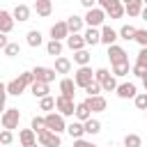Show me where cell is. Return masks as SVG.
Segmentation results:
<instances>
[{"mask_svg":"<svg viewBox=\"0 0 147 147\" xmlns=\"http://www.w3.org/2000/svg\"><path fill=\"white\" fill-rule=\"evenodd\" d=\"M55 108H57V113H60V115H64V117H71V115H76L74 99H69V96H64V94H60V96L55 99Z\"/></svg>","mask_w":147,"mask_h":147,"instance_id":"8992f818","label":"cell"},{"mask_svg":"<svg viewBox=\"0 0 147 147\" xmlns=\"http://www.w3.org/2000/svg\"><path fill=\"white\" fill-rule=\"evenodd\" d=\"M136 32H138V28H133V25H122L119 28V39H136Z\"/></svg>","mask_w":147,"mask_h":147,"instance_id":"4dcf8cb0","label":"cell"},{"mask_svg":"<svg viewBox=\"0 0 147 147\" xmlns=\"http://www.w3.org/2000/svg\"><path fill=\"white\" fill-rule=\"evenodd\" d=\"M136 64H140L142 69H147V46L140 48V53H138V57H136Z\"/></svg>","mask_w":147,"mask_h":147,"instance_id":"b9f144b4","label":"cell"},{"mask_svg":"<svg viewBox=\"0 0 147 147\" xmlns=\"http://www.w3.org/2000/svg\"><path fill=\"white\" fill-rule=\"evenodd\" d=\"M18 122H21L18 108H5V113H2V117H0L2 129H18Z\"/></svg>","mask_w":147,"mask_h":147,"instance_id":"3957f363","label":"cell"},{"mask_svg":"<svg viewBox=\"0 0 147 147\" xmlns=\"http://www.w3.org/2000/svg\"><path fill=\"white\" fill-rule=\"evenodd\" d=\"M83 23H85V18H80V16H76V14L67 18V25H69V32H71V34H74V32H80V30H83Z\"/></svg>","mask_w":147,"mask_h":147,"instance_id":"d4e9b609","label":"cell"},{"mask_svg":"<svg viewBox=\"0 0 147 147\" xmlns=\"http://www.w3.org/2000/svg\"><path fill=\"white\" fill-rule=\"evenodd\" d=\"M101 87H103V92H117V80H115V76H110L106 83H101Z\"/></svg>","mask_w":147,"mask_h":147,"instance_id":"f35d334b","label":"cell"},{"mask_svg":"<svg viewBox=\"0 0 147 147\" xmlns=\"http://www.w3.org/2000/svg\"><path fill=\"white\" fill-rule=\"evenodd\" d=\"M48 85H51V83H41V80H34V83L30 85V92H32L34 96L44 99V96H48Z\"/></svg>","mask_w":147,"mask_h":147,"instance_id":"ffe728a7","label":"cell"},{"mask_svg":"<svg viewBox=\"0 0 147 147\" xmlns=\"http://www.w3.org/2000/svg\"><path fill=\"white\" fill-rule=\"evenodd\" d=\"M124 147H142V138H140L138 133H126Z\"/></svg>","mask_w":147,"mask_h":147,"instance_id":"1f68e13d","label":"cell"},{"mask_svg":"<svg viewBox=\"0 0 147 147\" xmlns=\"http://www.w3.org/2000/svg\"><path fill=\"white\" fill-rule=\"evenodd\" d=\"M11 14H14V18H16V21H21V23H23V21H30V7H28V5H23V2H21V5H16Z\"/></svg>","mask_w":147,"mask_h":147,"instance_id":"7402d4cb","label":"cell"},{"mask_svg":"<svg viewBox=\"0 0 147 147\" xmlns=\"http://www.w3.org/2000/svg\"><path fill=\"white\" fill-rule=\"evenodd\" d=\"M136 94H138L136 83H122V85H117V96L119 99H136Z\"/></svg>","mask_w":147,"mask_h":147,"instance_id":"5bb4252c","label":"cell"},{"mask_svg":"<svg viewBox=\"0 0 147 147\" xmlns=\"http://www.w3.org/2000/svg\"><path fill=\"white\" fill-rule=\"evenodd\" d=\"M76 80L74 78H62L60 80V92L64 94V96H69V99H74V94H76Z\"/></svg>","mask_w":147,"mask_h":147,"instance_id":"ac0fdd59","label":"cell"},{"mask_svg":"<svg viewBox=\"0 0 147 147\" xmlns=\"http://www.w3.org/2000/svg\"><path fill=\"white\" fill-rule=\"evenodd\" d=\"M34 11H37V16L48 18L51 11H53V0H37L34 2Z\"/></svg>","mask_w":147,"mask_h":147,"instance_id":"e0dca14e","label":"cell"},{"mask_svg":"<svg viewBox=\"0 0 147 147\" xmlns=\"http://www.w3.org/2000/svg\"><path fill=\"white\" fill-rule=\"evenodd\" d=\"M74 147H92V142H87V140H83V138H76V140H74Z\"/></svg>","mask_w":147,"mask_h":147,"instance_id":"bcb514c9","label":"cell"},{"mask_svg":"<svg viewBox=\"0 0 147 147\" xmlns=\"http://www.w3.org/2000/svg\"><path fill=\"white\" fill-rule=\"evenodd\" d=\"M14 14H9L7 9H2L0 11V32L2 34H7V32H11V28H14Z\"/></svg>","mask_w":147,"mask_h":147,"instance_id":"2e32d148","label":"cell"},{"mask_svg":"<svg viewBox=\"0 0 147 147\" xmlns=\"http://www.w3.org/2000/svg\"><path fill=\"white\" fill-rule=\"evenodd\" d=\"M37 138H39V145H41V147H60V145H62L60 133H55V131H51V129L39 131Z\"/></svg>","mask_w":147,"mask_h":147,"instance_id":"5b68a950","label":"cell"},{"mask_svg":"<svg viewBox=\"0 0 147 147\" xmlns=\"http://www.w3.org/2000/svg\"><path fill=\"white\" fill-rule=\"evenodd\" d=\"M25 37H28V46H32V48L41 46V41H44V37H41V32H39V30H30Z\"/></svg>","mask_w":147,"mask_h":147,"instance_id":"83f0119b","label":"cell"},{"mask_svg":"<svg viewBox=\"0 0 147 147\" xmlns=\"http://www.w3.org/2000/svg\"><path fill=\"white\" fill-rule=\"evenodd\" d=\"M142 5H145V7H147V0H142Z\"/></svg>","mask_w":147,"mask_h":147,"instance_id":"db71d44e","label":"cell"},{"mask_svg":"<svg viewBox=\"0 0 147 147\" xmlns=\"http://www.w3.org/2000/svg\"><path fill=\"white\" fill-rule=\"evenodd\" d=\"M94 2H99V0H80V5H83L85 9H92V7H94Z\"/></svg>","mask_w":147,"mask_h":147,"instance_id":"7dc6e473","label":"cell"},{"mask_svg":"<svg viewBox=\"0 0 147 147\" xmlns=\"http://www.w3.org/2000/svg\"><path fill=\"white\" fill-rule=\"evenodd\" d=\"M122 2H124V5H129V2H133V0H122Z\"/></svg>","mask_w":147,"mask_h":147,"instance_id":"f5cc1de1","label":"cell"},{"mask_svg":"<svg viewBox=\"0 0 147 147\" xmlns=\"http://www.w3.org/2000/svg\"><path fill=\"white\" fill-rule=\"evenodd\" d=\"M32 74H34V80H41V83H53L55 80V69H51V67H34L32 69Z\"/></svg>","mask_w":147,"mask_h":147,"instance_id":"30bf717a","label":"cell"},{"mask_svg":"<svg viewBox=\"0 0 147 147\" xmlns=\"http://www.w3.org/2000/svg\"><path fill=\"white\" fill-rule=\"evenodd\" d=\"M74 80H76V85H78V87H83V90H85V87L94 80V74H92V69L85 64V67H80V69L74 74Z\"/></svg>","mask_w":147,"mask_h":147,"instance_id":"ba28073f","label":"cell"},{"mask_svg":"<svg viewBox=\"0 0 147 147\" xmlns=\"http://www.w3.org/2000/svg\"><path fill=\"white\" fill-rule=\"evenodd\" d=\"M106 11L101 9V7H92V9H87V14H85V23L90 25V28H101L103 25V21H106Z\"/></svg>","mask_w":147,"mask_h":147,"instance_id":"277c9868","label":"cell"},{"mask_svg":"<svg viewBox=\"0 0 147 147\" xmlns=\"http://www.w3.org/2000/svg\"><path fill=\"white\" fill-rule=\"evenodd\" d=\"M108 57H110V64H122V62H129L126 51H124L122 46H117V44L108 46Z\"/></svg>","mask_w":147,"mask_h":147,"instance_id":"9c48e42d","label":"cell"},{"mask_svg":"<svg viewBox=\"0 0 147 147\" xmlns=\"http://www.w3.org/2000/svg\"><path fill=\"white\" fill-rule=\"evenodd\" d=\"M129 71H131L129 62H122V64H113V74H115V76H126Z\"/></svg>","mask_w":147,"mask_h":147,"instance_id":"d590c367","label":"cell"},{"mask_svg":"<svg viewBox=\"0 0 147 147\" xmlns=\"http://www.w3.org/2000/svg\"><path fill=\"white\" fill-rule=\"evenodd\" d=\"M46 129H51V131H55V133L67 131L64 115H60V113H46Z\"/></svg>","mask_w":147,"mask_h":147,"instance_id":"52a82bcc","label":"cell"},{"mask_svg":"<svg viewBox=\"0 0 147 147\" xmlns=\"http://www.w3.org/2000/svg\"><path fill=\"white\" fill-rule=\"evenodd\" d=\"M117 39H119V32H117V30H113L110 25H101V44L113 46Z\"/></svg>","mask_w":147,"mask_h":147,"instance_id":"7c38bea8","label":"cell"},{"mask_svg":"<svg viewBox=\"0 0 147 147\" xmlns=\"http://www.w3.org/2000/svg\"><path fill=\"white\" fill-rule=\"evenodd\" d=\"M99 7L110 16V18H122L126 14V7L122 0H99Z\"/></svg>","mask_w":147,"mask_h":147,"instance_id":"7a4b0ae2","label":"cell"},{"mask_svg":"<svg viewBox=\"0 0 147 147\" xmlns=\"http://www.w3.org/2000/svg\"><path fill=\"white\" fill-rule=\"evenodd\" d=\"M30 126H32L37 133H39V131H44V129H46V117H37V115H34V117H32V122H30Z\"/></svg>","mask_w":147,"mask_h":147,"instance_id":"8d00e7d4","label":"cell"},{"mask_svg":"<svg viewBox=\"0 0 147 147\" xmlns=\"http://www.w3.org/2000/svg\"><path fill=\"white\" fill-rule=\"evenodd\" d=\"M85 44H87V41H85V34H80V32H74V34L67 37V46H69L74 53H76V51H83Z\"/></svg>","mask_w":147,"mask_h":147,"instance_id":"4fadbf2b","label":"cell"},{"mask_svg":"<svg viewBox=\"0 0 147 147\" xmlns=\"http://www.w3.org/2000/svg\"><path fill=\"white\" fill-rule=\"evenodd\" d=\"M57 74H69L71 71V60L67 57H55V67H53Z\"/></svg>","mask_w":147,"mask_h":147,"instance_id":"4316f807","label":"cell"},{"mask_svg":"<svg viewBox=\"0 0 147 147\" xmlns=\"http://www.w3.org/2000/svg\"><path fill=\"white\" fill-rule=\"evenodd\" d=\"M124 7H126V14H129V16H140V14H142V7H145V5H142V0H133V2L124 5Z\"/></svg>","mask_w":147,"mask_h":147,"instance_id":"f546056e","label":"cell"},{"mask_svg":"<svg viewBox=\"0 0 147 147\" xmlns=\"http://www.w3.org/2000/svg\"><path fill=\"white\" fill-rule=\"evenodd\" d=\"M2 51H5V55H7V57H16V55H21V46H18V44H11V41H9Z\"/></svg>","mask_w":147,"mask_h":147,"instance_id":"836d02e7","label":"cell"},{"mask_svg":"<svg viewBox=\"0 0 147 147\" xmlns=\"http://www.w3.org/2000/svg\"><path fill=\"white\" fill-rule=\"evenodd\" d=\"M140 16H142V18L147 21V7H142V14H140Z\"/></svg>","mask_w":147,"mask_h":147,"instance_id":"f907efd6","label":"cell"},{"mask_svg":"<svg viewBox=\"0 0 147 147\" xmlns=\"http://www.w3.org/2000/svg\"><path fill=\"white\" fill-rule=\"evenodd\" d=\"M108 78H110V71H108V69H103V67H101V69H96V71H94V80H99V83H106Z\"/></svg>","mask_w":147,"mask_h":147,"instance_id":"74e56055","label":"cell"},{"mask_svg":"<svg viewBox=\"0 0 147 147\" xmlns=\"http://www.w3.org/2000/svg\"><path fill=\"white\" fill-rule=\"evenodd\" d=\"M32 83H34V74H32V71H25V74H18V78L9 80V83L5 85V92H7L9 96H18V94H23L25 87H30Z\"/></svg>","mask_w":147,"mask_h":147,"instance_id":"6da1fadb","label":"cell"},{"mask_svg":"<svg viewBox=\"0 0 147 147\" xmlns=\"http://www.w3.org/2000/svg\"><path fill=\"white\" fill-rule=\"evenodd\" d=\"M90 117H92V110H90L87 101H80V103L76 106V119H80V122H87Z\"/></svg>","mask_w":147,"mask_h":147,"instance_id":"cb8c5ba5","label":"cell"},{"mask_svg":"<svg viewBox=\"0 0 147 147\" xmlns=\"http://www.w3.org/2000/svg\"><path fill=\"white\" fill-rule=\"evenodd\" d=\"M14 140V136H11V129H2V133H0V142L2 145H9Z\"/></svg>","mask_w":147,"mask_h":147,"instance_id":"7bdbcfd3","label":"cell"},{"mask_svg":"<svg viewBox=\"0 0 147 147\" xmlns=\"http://www.w3.org/2000/svg\"><path fill=\"white\" fill-rule=\"evenodd\" d=\"M99 131H101V122H99V119H92V117H90V119L85 122V133L94 136V133H99Z\"/></svg>","mask_w":147,"mask_h":147,"instance_id":"d6a6232c","label":"cell"},{"mask_svg":"<svg viewBox=\"0 0 147 147\" xmlns=\"http://www.w3.org/2000/svg\"><path fill=\"white\" fill-rule=\"evenodd\" d=\"M7 44H9V41H7V37H5V34H0V48H5Z\"/></svg>","mask_w":147,"mask_h":147,"instance_id":"c3c4849f","label":"cell"},{"mask_svg":"<svg viewBox=\"0 0 147 147\" xmlns=\"http://www.w3.org/2000/svg\"><path fill=\"white\" fill-rule=\"evenodd\" d=\"M18 140H21V145L25 147V145H32V142H37L39 138H37V131L30 126V129H23V131H18Z\"/></svg>","mask_w":147,"mask_h":147,"instance_id":"d6986e66","label":"cell"},{"mask_svg":"<svg viewBox=\"0 0 147 147\" xmlns=\"http://www.w3.org/2000/svg\"><path fill=\"white\" fill-rule=\"evenodd\" d=\"M142 85H145V92H147V69H145V74H142Z\"/></svg>","mask_w":147,"mask_h":147,"instance_id":"681fc988","label":"cell"},{"mask_svg":"<svg viewBox=\"0 0 147 147\" xmlns=\"http://www.w3.org/2000/svg\"><path fill=\"white\" fill-rule=\"evenodd\" d=\"M136 108H140V110H147V92H142V94H136Z\"/></svg>","mask_w":147,"mask_h":147,"instance_id":"60d3db41","label":"cell"},{"mask_svg":"<svg viewBox=\"0 0 147 147\" xmlns=\"http://www.w3.org/2000/svg\"><path fill=\"white\" fill-rule=\"evenodd\" d=\"M39 108H41V110H53V108H55V99H53V96H44V99L39 101Z\"/></svg>","mask_w":147,"mask_h":147,"instance_id":"ab89813d","label":"cell"},{"mask_svg":"<svg viewBox=\"0 0 147 147\" xmlns=\"http://www.w3.org/2000/svg\"><path fill=\"white\" fill-rule=\"evenodd\" d=\"M85 101H87V106H90L92 113H103V110L108 108V101H106L101 94H96V96H87Z\"/></svg>","mask_w":147,"mask_h":147,"instance_id":"9a60e30c","label":"cell"},{"mask_svg":"<svg viewBox=\"0 0 147 147\" xmlns=\"http://www.w3.org/2000/svg\"><path fill=\"white\" fill-rule=\"evenodd\" d=\"M85 92H87L90 96H96V94H101V92H103V87H101V83H99V80H92V83L85 87Z\"/></svg>","mask_w":147,"mask_h":147,"instance_id":"e575fe53","label":"cell"},{"mask_svg":"<svg viewBox=\"0 0 147 147\" xmlns=\"http://www.w3.org/2000/svg\"><path fill=\"white\" fill-rule=\"evenodd\" d=\"M131 74H133V76H138V78H142V74H145V69H142L140 64H133V67H131Z\"/></svg>","mask_w":147,"mask_h":147,"instance_id":"f6af8a7d","label":"cell"},{"mask_svg":"<svg viewBox=\"0 0 147 147\" xmlns=\"http://www.w3.org/2000/svg\"><path fill=\"white\" fill-rule=\"evenodd\" d=\"M62 48H64V46H62V41H60V39H51V41L46 44V53H48V55H53V57H55V55H60V53H62Z\"/></svg>","mask_w":147,"mask_h":147,"instance_id":"f1b7e54d","label":"cell"},{"mask_svg":"<svg viewBox=\"0 0 147 147\" xmlns=\"http://www.w3.org/2000/svg\"><path fill=\"white\" fill-rule=\"evenodd\" d=\"M25 147H37V142H32V145H25Z\"/></svg>","mask_w":147,"mask_h":147,"instance_id":"816d5d0a","label":"cell"},{"mask_svg":"<svg viewBox=\"0 0 147 147\" xmlns=\"http://www.w3.org/2000/svg\"><path fill=\"white\" fill-rule=\"evenodd\" d=\"M83 34H85V41H87L90 46H94V44H101V30H99V28H87Z\"/></svg>","mask_w":147,"mask_h":147,"instance_id":"603a6c76","label":"cell"},{"mask_svg":"<svg viewBox=\"0 0 147 147\" xmlns=\"http://www.w3.org/2000/svg\"><path fill=\"white\" fill-rule=\"evenodd\" d=\"M136 41H138L140 46H147V30H138V32H136Z\"/></svg>","mask_w":147,"mask_h":147,"instance_id":"ee69618b","label":"cell"},{"mask_svg":"<svg viewBox=\"0 0 147 147\" xmlns=\"http://www.w3.org/2000/svg\"><path fill=\"white\" fill-rule=\"evenodd\" d=\"M92 147H96V145H92Z\"/></svg>","mask_w":147,"mask_h":147,"instance_id":"11a10c76","label":"cell"},{"mask_svg":"<svg viewBox=\"0 0 147 147\" xmlns=\"http://www.w3.org/2000/svg\"><path fill=\"white\" fill-rule=\"evenodd\" d=\"M67 133H69L74 140H76V138H83V133H85V122H80V119H78V122H71V124L67 126Z\"/></svg>","mask_w":147,"mask_h":147,"instance_id":"44dd1931","label":"cell"},{"mask_svg":"<svg viewBox=\"0 0 147 147\" xmlns=\"http://www.w3.org/2000/svg\"><path fill=\"white\" fill-rule=\"evenodd\" d=\"M90 60H92V55H90V51H76L74 53V62L78 64V67H85V64H90Z\"/></svg>","mask_w":147,"mask_h":147,"instance_id":"484cf974","label":"cell"},{"mask_svg":"<svg viewBox=\"0 0 147 147\" xmlns=\"http://www.w3.org/2000/svg\"><path fill=\"white\" fill-rule=\"evenodd\" d=\"M71 32H69V25H67V21H57L53 28H51V39H67Z\"/></svg>","mask_w":147,"mask_h":147,"instance_id":"8fae6325","label":"cell"}]
</instances>
